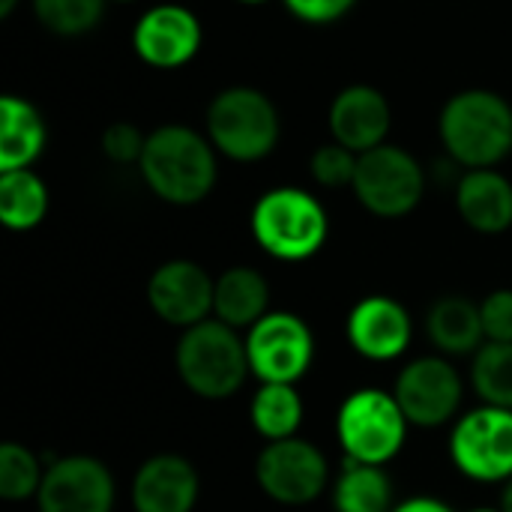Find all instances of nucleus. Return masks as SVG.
Returning <instances> with one entry per match:
<instances>
[{
	"mask_svg": "<svg viewBox=\"0 0 512 512\" xmlns=\"http://www.w3.org/2000/svg\"><path fill=\"white\" fill-rule=\"evenodd\" d=\"M138 171L159 201L192 207L216 189L219 153L204 132L183 123H168L147 132Z\"/></svg>",
	"mask_w": 512,
	"mask_h": 512,
	"instance_id": "obj_1",
	"label": "nucleus"
},
{
	"mask_svg": "<svg viewBox=\"0 0 512 512\" xmlns=\"http://www.w3.org/2000/svg\"><path fill=\"white\" fill-rule=\"evenodd\" d=\"M438 135L444 153L465 171L498 168L512 153V105L498 90H459L438 114Z\"/></svg>",
	"mask_w": 512,
	"mask_h": 512,
	"instance_id": "obj_2",
	"label": "nucleus"
},
{
	"mask_svg": "<svg viewBox=\"0 0 512 512\" xmlns=\"http://www.w3.org/2000/svg\"><path fill=\"white\" fill-rule=\"evenodd\" d=\"M249 231L270 258L300 264L324 249L330 216L312 192L300 186H276L255 201Z\"/></svg>",
	"mask_w": 512,
	"mask_h": 512,
	"instance_id": "obj_3",
	"label": "nucleus"
},
{
	"mask_svg": "<svg viewBox=\"0 0 512 512\" xmlns=\"http://www.w3.org/2000/svg\"><path fill=\"white\" fill-rule=\"evenodd\" d=\"M204 135L219 156L231 162H261L267 159L282 135L279 108L273 99L249 84H234L219 90L204 114Z\"/></svg>",
	"mask_w": 512,
	"mask_h": 512,
	"instance_id": "obj_4",
	"label": "nucleus"
},
{
	"mask_svg": "<svg viewBox=\"0 0 512 512\" xmlns=\"http://www.w3.org/2000/svg\"><path fill=\"white\" fill-rule=\"evenodd\" d=\"M174 366L183 387L207 402L231 399L252 375L246 339L216 318L183 330L174 351Z\"/></svg>",
	"mask_w": 512,
	"mask_h": 512,
	"instance_id": "obj_5",
	"label": "nucleus"
},
{
	"mask_svg": "<svg viewBox=\"0 0 512 512\" xmlns=\"http://www.w3.org/2000/svg\"><path fill=\"white\" fill-rule=\"evenodd\" d=\"M408 420L393 393L378 387L354 390L336 414V438L345 450V459L363 465L393 462L408 438Z\"/></svg>",
	"mask_w": 512,
	"mask_h": 512,
	"instance_id": "obj_6",
	"label": "nucleus"
},
{
	"mask_svg": "<svg viewBox=\"0 0 512 512\" xmlns=\"http://www.w3.org/2000/svg\"><path fill=\"white\" fill-rule=\"evenodd\" d=\"M354 195L378 219H405L426 195V171L414 153L399 144H381L360 156Z\"/></svg>",
	"mask_w": 512,
	"mask_h": 512,
	"instance_id": "obj_7",
	"label": "nucleus"
},
{
	"mask_svg": "<svg viewBox=\"0 0 512 512\" xmlns=\"http://www.w3.org/2000/svg\"><path fill=\"white\" fill-rule=\"evenodd\" d=\"M249 369L261 384H294L315 363V333L294 312H267L246 330Z\"/></svg>",
	"mask_w": 512,
	"mask_h": 512,
	"instance_id": "obj_8",
	"label": "nucleus"
},
{
	"mask_svg": "<svg viewBox=\"0 0 512 512\" xmlns=\"http://www.w3.org/2000/svg\"><path fill=\"white\" fill-rule=\"evenodd\" d=\"M255 483L282 507H306L330 486V465L312 441H270L255 459Z\"/></svg>",
	"mask_w": 512,
	"mask_h": 512,
	"instance_id": "obj_9",
	"label": "nucleus"
},
{
	"mask_svg": "<svg viewBox=\"0 0 512 512\" xmlns=\"http://www.w3.org/2000/svg\"><path fill=\"white\" fill-rule=\"evenodd\" d=\"M450 459L474 483H507L512 477V411L483 405L459 417L450 435Z\"/></svg>",
	"mask_w": 512,
	"mask_h": 512,
	"instance_id": "obj_10",
	"label": "nucleus"
},
{
	"mask_svg": "<svg viewBox=\"0 0 512 512\" xmlns=\"http://www.w3.org/2000/svg\"><path fill=\"white\" fill-rule=\"evenodd\" d=\"M393 396L411 426L438 429L456 417L465 396V384L444 354H432L411 360L396 375Z\"/></svg>",
	"mask_w": 512,
	"mask_h": 512,
	"instance_id": "obj_11",
	"label": "nucleus"
},
{
	"mask_svg": "<svg viewBox=\"0 0 512 512\" xmlns=\"http://www.w3.org/2000/svg\"><path fill=\"white\" fill-rule=\"evenodd\" d=\"M204 45L201 18L183 3H156L132 27V51L150 69H180Z\"/></svg>",
	"mask_w": 512,
	"mask_h": 512,
	"instance_id": "obj_12",
	"label": "nucleus"
},
{
	"mask_svg": "<svg viewBox=\"0 0 512 512\" xmlns=\"http://www.w3.org/2000/svg\"><path fill=\"white\" fill-rule=\"evenodd\" d=\"M114 477L105 462L93 456H63L45 468L36 492V512H111Z\"/></svg>",
	"mask_w": 512,
	"mask_h": 512,
	"instance_id": "obj_13",
	"label": "nucleus"
},
{
	"mask_svg": "<svg viewBox=\"0 0 512 512\" xmlns=\"http://www.w3.org/2000/svg\"><path fill=\"white\" fill-rule=\"evenodd\" d=\"M213 294L216 279L189 258L165 261L147 279V303L153 315L180 330L213 318Z\"/></svg>",
	"mask_w": 512,
	"mask_h": 512,
	"instance_id": "obj_14",
	"label": "nucleus"
},
{
	"mask_svg": "<svg viewBox=\"0 0 512 512\" xmlns=\"http://www.w3.org/2000/svg\"><path fill=\"white\" fill-rule=\"evenodd\" d=\"M348 345L372 363H393L399 360L414 339L411 312L387 294H369L348 312L345 321Z\"/></svg>",
	"mask_w": 512,
	"mask_h": 512,
	"instance_id": "obj_15",
	"label": "nucleus"
},
{
	"mask_svg": "<svg viewBox=\"0 0 512 512\" xmlns=\"http://www.w3.org/2000/svg\"><path fill=\"white\" fill-rule=\"evenodd\" d=\"M393 126L390 99L372 84H348L342 87L327 111L330 138L342 147L354 150L357 156L387 144Z\"/></svg>",
	"mask_w": 512,
	"mask_h": 512,
	"instance_id": "obj_16",
	"label": "nucleus"
},
{
	"mask_svg": "<svg viewBox=\"0 0 512 512\" xmlns=\"http://www.w3.org/2000/svg\"><path fill=\"white\" fill-rule=\"evenodd\" d=\"M201 495V477L186 456L156 453L138 465L129 501L135 512H192Z\"/></svg>",
	"mask_w": 512,
	"mask_h": 512,
	"instance_id": "obj_17",
	"label": "nucleus"
},
{
	"mask_svg": "<svg viewBox=\"0 0 512 512\" xmlns=\"http://www.w3.org/2000/svg\"><path fill=\"white\" fill-rule=\"evenodd\" d=\"M456 210L477 234H504L512 228V183L498 168L465 171L456 183Z\"/></svg>",
	"mask_w": 512,
	"mask_h": 512,
	"instance_id": "obj_18",
	"label": "nucleus"
},
{
	"mask_svg": "<svg viewBox=\"0 0 512 512\" xmlns=\"http://www.w3.org/2000/svg\"><path fill=\"white\" fill-rule=\"evenodd\" d=\"M48 144V126L33 102L6 93L0 99V171L30 168Z\"/></svg>",
	"mask_w": 512,
	"mask_h": 512,
	"instance_id": "obj_19",
	"label": "nucleus"
},
{
	"mask_svg": "<svg viewBox=\"0 0 512 512\" xmlns=\"http://www.w3.org/2000/svg\"><path fill=\"white\" fill-rule=\"evenodd\" d=\"M426 333L438 354L444 357H474L486 345V330H483V315L480 303L462 297V294H447L435 300V306L426 315Z\"/></svg>",
	"mask_w": 512,
	"mask_h": 512,
	"instance_id": "obj_20",
	"label": "nucleus"
},
{
	"mask_svg": "<svg viewBox=\"0 0 512 512\" xmlns=\"http://www.w3.org/2000/svg\"><path fill=\"white\" fill-rule=\"evenodd\" d=\"M270 312V282L255 267H228L216 279L213 318L240 330H252Z\"/></svg>",
	"mask_w": 512,
	"mask_h": 512,
	"instance_id": "obj_21",
	"label": "nucleus"
},
{
	"mask_svg": "<svg viewBox=\"0 0 512 512\" xmlns=\"http://www.w3.org/2000/svg\"><path fill=\"white\" fill-rule=\"evenodd\" d=\"M336 512H393V480L381 465L345 459L333 483Z\"/></svg>",
	"mask_w": 512,
	"mask_h": 512,
	"instance_id": "obj_22",
	"label": "nucleus"
},
{
	"mask_svg": "<svg viewBox=\"0 0 512 512\" xmlns=\"http://www.w3.org/2000/svg\"><path fill=\"white\" fill-rule=\"evenodd\" d=\"M51 195L33 168L0 171V222L9 231H33L48 216Z\"/></svg>",
	"mask_w": 512,
	"mask_h": 512,
	"instance_id": "obj_23",
	"label": "nucleus"
},
{
	"mask_svg": "<svg viewBox=\"0 0 512 512\" xmlns=\"http://www.w3.org/2000/svg\"><path fill=\"white\" fill-rule=\"evenodd\" d=\"M252 429L270 444V441H288L297 438V429L303 423V399L294 384H261V390L252 396L249 405Z\"/></svg>",
	"mask_w": 512,
	"mask_h": 512,
	"instance_id": "obj_24",
	"label": "nucleus"
},
{
	"mask_svg": "<svg viewBox=\"0 0 512 512\" xmlns=\"http://www.w3.org/2000/svg\"><path fill=\"white\" fill-rule=\"evenodd\" d=\"M471 387L483 405L512 411V342H486L471 357Z\"/></svg>",
	"mask_w": 512,
	"mask_h": 512,
	"instance_id": "obj_25",
	"label": "nucleus"
},
{
	"mask_svg": "<svg viewBox=\"0 0 512 512\" xmlns=\"http://www.w3.org/2000/svg\"><path fill=\"white\" fill-rule=\"evenodd\" d=\"M36 21L57 36H84L102 15L108 0H30Z\"/></svg>",
	"mask_w": 512,
	"mask_h": 512,
	"instance_id": "obj_26",
	"label": "nucleus"
},
{
	"mask_svg": "<svg viewBox=\"0 0 512 512\" xmlns=\"http://www.w3.org/2000/svg\"><path fill=\"white\" fill-rule=\"evenodd\" d=\"M42 477H45V471L33 450H27L24 444H15V441H6L0 447V498L3 501L18 504V501L36 498Z\"/></svg>",
	"mask_w": 512,
	"mask_h": 512,
	"instance_id": "obj_27",
	"label": "nucleus"
},
{
	"mask_svg": "<svg viewBox=\"0 0 512 512\" xmlns=\"http://www.w3.org/2000/svg\"><path fill=\"white\" fill-rule=\"evenodd\" d=\"M357 162L360 156L348 147H342L339 141H327L321 144L312 159H309V174L318 186L324 189H351L354 177H357Z\"/></svg>",
	"mask_w": 512,
	"mask_h": 512,
	"instance_id": "obj_28",
	"label": "nucleus"
},
{
	"mask_svg": "<svg viewBox=\"0 0 512 512\" xmlns=\"http://www.w3.org/2000/svg\"><path fill=\"white\" fill-rule=\"evenodd\" d=\"M144 144H147V135L135 123H126V120L111 123L102 135V153L114 165H138L144 156Z\"/></svg>",
	"mask_w": 512,
	"mask_h": 512,
	"instance_id": "obj_29",
	"label": "nucleus"
},
{
	"mask_svg": "<svg viewBox=\"0 0 512 512\" xmlns=\"http://www.w3.org/2000/svg\"><path fill=\"white\" fill-rule=\"evenodd\" d=\"M486 342H512V288H498L480 303Z\"/></svg>",
	"mask_w": 512,
	"mask_h": 512,
	"instance_id": "obj_30",
	"label": "nucleus"
},
{
	"mask_svg": "<svg viewBox=\"0 0 512 512\" xmlns=\"http://www.w3.org/2000/svg\"><path fill=\"white\" fill-rule=\"evenodd\" d=\"M282 3L297 21L315 24V27L336 24L357 6V0H282Z\"/></svg>",
	"mask_w": 512,
	"mask_h": 512,
	"instance_id": "obj_31",
	"label": "nucleus"
},
{
	"mask_svg": "<svg viewBox=\"0 0 512 512\" xmlns=\"http://www.w3.org/2000/svg\"><path fill=\"white\" fill-rule=\"evenodd\" d=\"M393 512H456L450 504L438 501V498H429V495H417V498H408L402 504H396Z\"/></svg>",
	"mask_w": 512,
	"mask_h": 512,
	"instance_id": "obj_32",
	"label": "nucleus"
},
{
	"mask_svg": "<svg viewBox=\"0 0 512 512\" xmlns=\"http://www.w3.org/2000/svg\"><path fill=\"white\" fill-rule=\"evenodd\" d=\"M501 510L512 512V477L504 483V492H501Z\"/></svg>",
	"mask_w": 512,
	"mask_h": 512,
	"instance_id": "obj_33",
	"label": "nucleus"
},
{
	"mask_svg": "<svg viewBox=\"0 0 512 512\" xmlns=\"http://www.w3.org/2000/svg\"><path fill=\"white\" fill-rule=\"evenodd\" d=\"M15 6H18V0H0V18H9L15 12Z\"/></svg>",
	"mask_w": 512,
	"mask_h": 512,
	"instance_id": "obj_34",
	"label": "nucleus"
},
{
	"mask_svg": "<svg viewBox=\"0 0 512 512\" xmlns=\"http://www.w3.org/2000/svg\"><path fill=\"white\" fill-rule=\"evenodd\" d=\"M234 3H240V6H264L270 0H234Z\"/></svg>",
	"mask_w": 512,
	"mask_h": 512,
	"instance_id": "obj_35",
	"label": "nucleus"
},
{
	"mask_svg": "<svg viewBox=\"0 0 512 512\" xmlns=\"http://www.w3.org/2000/svg\"><path fill=\"white\" fill-rule=\"evenodd\" d=\"M468 512H504L501 507H477V510H468Z\"/></svg>",
	"mask_w": 512,
	"mask_h": 512,
	"instance_id": "obj_36",
	"label": "nucleus"
},
{
	"mask_svg": "<svg viewBox=\"0 0 512 512\" xmlns=\"http://www.w3.org/2000/svg\"><path fill=\"white\" fill-rule=\"evenodd\" d=\"M108 3H138V0H108Z\"/></svg>",
	"mask_w": 512,
	"mask_h": 512,
	"instance_id": "obj_37",
	"label": "nucleus"
}]
</instances>
